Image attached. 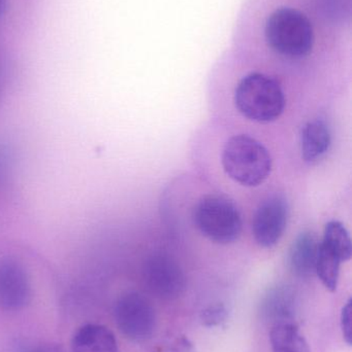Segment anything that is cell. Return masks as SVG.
<instances>
[{
    "label": "cell",
    "mask_w": 352,
    "mask_h": 352,
    "mask_svg": "<svg viewBox=\"0 0 352 352\" xmlns=\"http://www.w3.org/2000/svg\"><path fill=\"white\" fill-rule=\"evenodd\" d=\"M227 310L223 304H213L206 309L203 310L200 314V320L205 327L213 328V327L220 326L227 320Z\"/></svg>",
    "instance_id": "obj_16"
},
{
    "label": "cell",
    "mask_w": 352,
    "mask_h": 352,
    "mask_svg": "<svg viewBox=\"0 0 352 352\" xmlns=\"http://www.w3.org/2000/svg\"><path fill=\"white\" fill-rule=\"evenodd\" d=\"M265 318L273 324L293 322L295 297L287 287H277L269 291L262 304Z\"/></svg>",
    "instance_id": "obj_12"
},
{
    "label": "cell",
    "mask_w": 352,
    "mask_h": 352,
    "mask_svg": "<svg viewBox=\"0 0 352 352\" xmlns=\"http://www.w3.org/2000/svg\"><path fill=\"white\" fill-rule=\"evenodd\" d=\"M142 274L148 291L159 299L175 300L185 291V273L167 252L150 254L143 265Z\"/></svg>",
    "instance_id": "obj_6"
},
{
    "label": "cell",
    "mask_w": 352,
    "mask_h": 352,
    "mask_svg": "<svg viewBox=\"0 0 352 352\" xmlns=\"http://www.w3.org/2000/svg\"><path fill=\"white\" fill-rule=\"evenodd\" d=\"M320 243L315 234L310 231L303 232L296 238L287 258L289 269L296 276L305 278L315 273Z\"/></svg>",
    "instance_id": "obj_9"
},
{
    "label": "cell",
    "mask_w": 352,
    "mask_h": 352,
    "mask_svg": "<svg viewBox=\"0 0 352 352\" xmlns=\"http://www.w3.org/2000/svg\"><path fill=\"white\" fill-rule=\"evenodd\" d=\"M341 263L340 258L320 242L315 273L322 285L330 292H336L338 287Z\"/></svg>",
    "instance_id": "obj_15"
},
{
    "label": "cell",
    "mask_w": 352,
    "mask_h": 352,
    "mask_svg": "<svg viewBox=\"0 0 352 352\" xmlns=\"http://www.w3.org/2000/svg\"><path fill=\"white\" fill-rule=\"evenodd\" d=\"M6 8V0H0V16L3 14L4 10Z\"/></svg>",
    "instance_id": "obj_19"
},
{
    "label": "cell",
    "mask_w": 352,
    "mask_h": 352,
    "mask_svg": "<svg viewBox=\"0 0 352 352\" xmlns=\"http://www.w3.org/2000/svg\"><path fill=\"white\" fill-rule=\"evenodd\" d=\"M239 113L256 123H272L284 113L287 99L280 82L262 72H250L240 80L234 94Z\"/></svg>",
    "instance_id": "obj_2"
},
{
    "label": "cell",
    "mask_w": 352,
    "mask_h": 352,
    "mask_svg": "<svg viewBox=\"0 0 352 352\" xmlns=\"http://www.w3.org/2000/svg\"><path fill=\"white\" fill-rule=\"evenodd\" d=\"M19 352H65V351L57 343L26 342L20 344Z\"/></svg>",
    "instance_id": "obj_17"
},
{
    "label": "cell",
    "mask_w": 352,
    "mask_h": 352,
    "mask_svg": "<svg viewBox=\"0 0 352 352\" xmlns=\"http://www.w3.org/2000/svg\"><path fill=\"white\" fill-rule=\"evenodd\" d=\"M264 36L272 52L285 59H304L315 45L311 20L293 6H280L271 12L265 23Z\"/></svg>",
    "instance_id": "obj_1"
},
{
    "label": "cell",
    "mask_w": 352,
    "mask_h": 352,
    "mask_svg": "<svg viewBox=\"0 0 352 352\" xmlns=\"http://www.w3.org/2000/svg\"><path fill=\"white\" fill-rule=\"evenodd\" d=\"M289 215V203L284 197L273 195L265 199L252 221V235L256 243L262 248L276 246L284 235Z\"/></svg>",
    "instance_id": "obj_7"
},
{
    "label": "cell",
    "mask_w": 352,
    "mask_h": 352,
    "mask_svg": "<svg viewBox=\"0 0 352 352\" xmlns=\"http://www.w3.org/2000/svg\"><path fill=\"white\" fill-rule=\"evenodd\" d=\"M72 352H119L115 335L103 324H87L74 333Z\"/></svg>",
    "instance_id": "obj_10"
},
{
    "label": "cell",
    "mask_w": 352,
    "mask_h": 352,
    "mask_svg": "<svg viewBox=\"0 0 352 352\" xmlns=\"http://www.w3.org/2000/svg\"><path fill=\"white\" fill-rule=\"evenodd\" d=\"M221 164L231 180L247 188H256L271 175L273 161L262 142L240 134L227 140L221 154Z\"/></svg>",
    "instance_id": "obj_3"
},
{
    "label": "cell",
    "mask_w": 352,
    "mask_h": 352,
    "mask_svg": "<svg viewBox=\"0 0 352 352\" xmlns=\"http://www.w3.org/2000/svg\"><path fill=\"white\" fill-rule=\"evenodd\" d=\"M351 300H349L341 314V328H342L343 337L347 344L351 345L352 329H351Z\"/></svg>",
    "instance_id": "obj_18"
},
{
    "label": "cell",
    "mask_w": 352,
    "mask_h": 352,
    "mask_svg": "<svg viewBox=\"0 0 352 352\" xmlns=\"http://www.w3.org/2000/svg\"><path fill=\"white\" fill-rule=\"evenodd\" d=\"M322 245L334 252L341 262L351 260L352 256V242L349 230L339 221H331L324 227Z\"/></svg>",
    "instance_id": "obj_14"
},
{
    "label": "cell",
    "mask_w": 352,
    "mask_h": 352,
    "mask_svg": "<svg viewBox=\"0 0 352 352\" xmlns=\"http://www.w3.org/2000/svg\"><path fill=\"white\" fill-rule=\"evenodd\" d=\"M270 341L273 352H310L307 341L295 322L273 326Z\"/></svg>",
    "instance_id": "obj_13"
},
{
    "label": "cell",
    "mask_w": 352,
    "mask_h": 352,
    "mask_svg": "<svg viewBox=\"0 0 352 352\" xmlns=\"http://www.w3.org/2000/svg\"><path fill=\"white\" fill-rule=\"evenodd\" d=\"M32 296L30 277L25 267L12 258H0V308L19 311Z\"/></svg>",
    "instance_id": "obj_8"
},
{
    "label": "cell",
    "mask_w": 352,
    "mask_h": 352,
    "mask_svg": "<svg viewBox=\"0 0 352 352\" xmlns=\"http://www.w3.org/2000/svg\"><path fill=\"white\" fill-rule=\"evenodd\" d=\"M114 318L128 340L144 342L156 328V314L151 302L136 292L124 294L114 306Z\"/></svg>",
    "instance_id": "obj_5"
},
{
    "label": "cell",
    "mask_w": 352,
    "mask_h": 352,
    "mask_svg": "<svg viewBox=\"0 0 352 352\" xmlns=\"http://www.w3.org/2000/svg\"><path fill=\"white\" fill-rule=\"evenodd\" d=\"M332 144L331 130L326 122L315 119L305 124L301 132L302 158L307 163H315L326 156Z\"/></svg>",
    "instance_id": "obj_11"
},
{
    "label": "cell",
    "mask_w": 352,
    "mask_h": 352,
    "mask_svg": "<svg viewBox=\"0 0 352 352\" xmlns=\"http://www.w3.org/2000/svg\"><path fill=\"white\" fill-rule=\"evenodd\" d=\"M194 225L204 237L219 245H229L239 239L243 221L235 203L222 195H207L194 211Z\"/></svg>",
    "instance_id": "obj_4"
}]
</instances>
